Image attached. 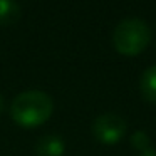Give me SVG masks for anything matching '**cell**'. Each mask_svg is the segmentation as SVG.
Wrapping results in <instances>:
<instances>
[{
  "label": "cell",
  "mask_w": 156,
  "mask_h": 156,
  "mask_svg": "<svg viewBox=\"0 0 156 156\" xmlns=\"http://www.w3.org/2000/svg\"><path fill=\"white\" fill-rule=\"evenodd\" d=\"M54 111V102L51 96L44 91H25L14 99L10 108L12 119L19 126L35 128L51 118Z\"/></svg>",
  "instance_id": "obj_1"
},
{
  "label": "cell",
  "mask_w": 156,
  "mask_h": 156,
  "mask_svg": "<svg viewBox=\"0 0 156 156\" xmlns=\"http://www.w3.org/2000/svg\"><path fill=\"white\" fill-rule=\"evenodd\" d=\"M151 41V30L141 19H124L119 22L112 34V44L122 55H138L148 47Z\"/></svg>",
  "instance_id": "obj_2"
},
{
  "label": "cell",
  "mask_w": 156,
  "mask_h": 156,
  "mask_svg": "<svg viewBox=\"0 0 156 156\" xmlns=\"http://www.w3.org/2000/svg\"><path fill=\"white\" fill-rule=\"evenodd\" d=\"M126 133V121L114 112H104L92 122V134L102 144H116Z\"/></svg>",
  "instance_id": "obj_3"
},
{
  "label": "cell",
  "mask_w": 156,
  "mask_h": 156,
  "mask_svg": "<svg viewBox=\"0 0 156 156\" xmlns=\"http://www.w3.org/2000/svg\"><path fill=\"white\" fill-rule=\"evenodd\" d=\"M66 144L61 136L55 134H45L39 139L35 144V153L37 156H62L64 154Z\"/></svg>",
  "instance_id": "obj_4"
},
{
  "label": "cell",
  "mask_w": 156,
  "mask_h": 156,
  "mask_svg": "<svg viewBox=\"0 0 156 156\" xmlns=\"http://www.w3.org/2000/svg\"><path fill=\"white\" fill-rule=\"evenodd\" d=\"M141 92L146 101L156 102V66L148 67L141 76Z\"/></svg>",
  "instance_id": "obj_5"
},
{
  "label": "cell",
  "mask_w": 156,
  "mask_h": 156,
  "mask_svg": "<svg viewBox=\"0 0 156 156\" xmlns=\"http://www.w3.org/2000/svg\"><path fill=\"white\" fill-rule=\"evenodd\" d=\"M20 17V7L15 0H0V25H10Z\"/></svg>",
  "instance_id": "obj_6"
},
{
  "label": "cell",
  "mask_w": 156,
  "mask_h": 156,
  "mask_svg": "<svg viewBox=\"0 0 156 156\" xmlns=\"http://www.w3.org/2000/svg\"><path fill=\"white\" fill-rule=\"evenodd\" d=\"M131 144L139 151H144L146 148H149V136L144 131H136L131 136Z\"/></svg>",
  "instance_id": "obj_7"
},
{
  "label": "cell",
  "mask_w": 156,
  "mask_h": 156,
  "mask_svg": "<svg viewBox=\"0 0 156 156\" xmlns=\"http://www.w3.org/2000/svg\"><path fill=\"white\" fill-rule=\"evenodd\" d=\"M141 156H156V149L154 148H146L144 151H141Z\"/></svg>",
  "instance_id": "obj_8"
},
{
  "label": "cell",
  "mask_w": 156,
  "mask_h": 156,
  "mask_svg": "<svg viewBox=\"0 0 156 156\" xmlns=\"http://www.w3.org/2000/svg\"><path fill=\"white\" fill-rule=\"evenodd\" d=\"M2 111H4V98L0 94V114H2Z\"/></svg>",
  "instance_id": "obj_9"
}]
</instances>
